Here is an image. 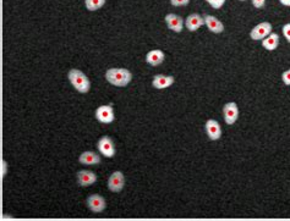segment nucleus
Listing matches in <instances>:
<instances>
[{"label":"nucleus","mask_w":290,"mask_h":221,"mask_svg":"<svg viewBox=\"0 0 290 221\" xmlns=\"http://www.w3.org/2000/svg\"><path fill=\"white\" fill-rule=\"evenodd\" d=\"M203 25L204 18L196 13L190 14L186 17V20H185V27H186L187 31H190V32H196V31Z\"/></svg>","instance_id":"ddd939ff"},{"label":"nucleus","mask_w":290,"mask_h":221,"mask_svg":"<svg viewBox=\"0 0 290 221\" xmlns=\"http://www.w3.org/2000/svg\"><path fill=\"white\" fill-rule=\"evenodd\" d=\"M210 4L213 9H220L225 4V0H204Z\"/></svg>","instance_id":"6ab92c4d"},{"label":"nucleus","mask_w":290,"mask_h":221,"mask_svg":"<svg viewBox=\"0 0 290 221\" xmlns=\"http://www.w3.org/2000/svg\"><path fill=\"white\" fill-rule=\"evenodd\" d=\"M204 128H206V134L211 141H218L222 137V127H220L219 122L217 120L208 119L206 121Z\"/></svg>","instance_id":"9d476101"},{"label":"nucleus","mask_w":290,"mask_h":221,"mask_svg":"<svg viewBox=\"0 0 290 221\" xmlns=\"http://www.w3.org/2000/svg\"><path fill=\"white\" fill-rule=\"evenodd\" d=\"M282 81L285 85H290V68L282 73Z\"/></svg>","instance_id":"4be33fe9"},{"label":"nucleus","mask_w":290,"mask_h":221,"mask_svg":"<svg viewBox=\"0 0 290 221\" xmlns=\"http://www.w3.org/2000/svg\"><path fill=\"white\" fill-rule=\"evenodd\" d=\"M86 205L92 213L99 214L106 210L107 202L104 197H102L101 194H91V196L87 197Z\"/></svg>","instance_id":"20e7f679"},{"label":"nucleus","mask_w":290,"mask_h":221,"mask_svg":"<svg viewBox=\"0 0 290 221\" xmlns=\"http://www.w3.org/2000/svg\"><path fill=\"white\" fill-rule=\"evenodd\" d=\"M8 172V163L4 159H1V179H4Z\"/></svg>","instance_id":"b1692460"},{"label":"nucleus","mask_w":290,"mask_h":221,"mask_svg":"<svg viewBox=\"0 0 290 221\" xmlns=\"http://www.w3.org/2000/svg\"><path fill=\"white\" fill-rule=\"evenodd\" d=\"M68 78L72 87L80 93H89L90 89H91V82H90L89 77L81 70L71 68L68 73Z\"/></svg>","instance_id":"f03ea898"},{"label":"nucleus","mask_w":290,"mask_h":221,"mask_svg":"<svg viewBox=\"0 0 290 221\" xmlns=\"http://www.w3.org/2000/svg\"><path fill=\"white\" fill-rule=\"evenodd\" d=\"M97 148H98L99 153L106 156V158H114V155L116 154L115 146H114L113 141H111L109 136L101 137L98 143H97Z\"/></svg>","instance_id":"39448f33"},{"label":"nucleus","mask_w":290,"mask_h":221,"mask_svg":"<svg viewBox=\"0 0 290 221\" xmlns=\"http://www.w3.org/2000/svg\"><path fill=\"white\" fill-rule=\"evenodd\" d=\"M280 4L284 6H290V0H279Z\"/></svg>","instance_id":"393cba45"},{"label":"nucleus","mask_w":290,"mask_h":221,"mask_svg":"<svg viewBox=\"0 0 290 221\" xmlns=\"http://www.w3.org/2000/svg\"><path fill=\"white\" fill-rule=\"evenodd\" d=\"M175 82L174 77L173 76H167V75H156L152 80V85H153L156 89H164V88H168Z\"/></svg>","instance_id":"4468645a"},{"label":"nucleus","mask_w":290,"mask_h":221,"mask_svg":"<svg viewBox=\"0 0 290 221\" xmlns=\"http://www.w3.org/2000/svg\"><path fill=\"white\" fill-rule=\"evenodd\" d=\"M278 46H279V35L277 33L272 32L265 39H262V47L266 51H273L278 48Z\"/></svg>","instance_id":"f3484780"},{"label":"nucleus","mask_w":290,"mask_h":221,"mask_svg":"<svg viewBox=\"0 0 290 221\" xmlns=\"http://www.w3.org/2000/svg\"><path fill=\"white\" fill-rule=\"evenodd\" d=\"M94 118L102 123H111L115 120L113 105L111 104H107V105L98 106L96 109V111H94Z\"/></svg>","instance_id":"7ed1b4c3"},{"label":"nucleus","mask_w":290,"mask_h":221,"mask_svg":"<svg viewBox=\"0 0 290 221\" xmlns=\"http://www.w3.org/2000/svg\"><path fill=\"white\" fill-rule=\"evenodd\" d=\"M97 175L91 170H80L76 173V181L81 187L92 186L97 182Z\"/></svg>","instance_id":"1a4fd4ad"},{"label":"nucleus","mask_w":290,"mask_h":221,"mask_svg":"<svg viewBox=\"0 0 290 221\" xmlns=\"http://www.w3.org/2000/svg\"><path fill=\"white\" fill-rule=\"evenodd\" d=\"M165 59L163 51L161 49H154V51H149L146 54V63L149 64L151 66H159Z\"/></svg>","instance_id":"dca6fc26"},{"label":"nucleus","mask_w":290,"mask_h":221,"mask_svg":"<svg viewBox=\"0 0 290 221\" xmlns=\"http://www.w3.org/2000/svg\"><path fill=\"white\" fill-rule=\"evenodd\" d=\"M104 77L110 85L115 87H127L132 80V72L127 68H113L106 71Z\"/></svg>","instance_id":"f257e3e1"},{"label":"nucleus","mask_w":290,"mask_h":221,"mask_svg":"<svg viewBox=\"0 0 290 221\" xmlns=\"http://www.w3.org/2000/svg\"><path fill=\"white\" fill-rule=\"evenodd\" d=\"M124 186H125V176L121 171H114L108 179V188L109 191L118 193V192L123 191Z\"/></svg>","instance_id":"0eeeda50"},{"label":"nucleus","mask_w":290,"mask_h":221,"mask_svg":"<svg viewBox=\"0 0 290 221\" xmlns=\"http://www.w3.org/2000/svg\"><path fill=\"white\" fill-rule=\"evenodd\" d=\"M272 25L267 21L265 22H261L258 25H256L255 27L251 30L250 32V37L253 40H262L267 37L268 34L272 33Z\"/></svg>","instance_id":"6e6552de"},{"label":"nucleus","mask_w":290,"mask_h":221,"mask_svg":"<svg viewBox=\"0 0 290 221\" xmlns=\"http://www.w3.org/2000/svg\"><path fill=\"white\" fill-rule=\"evenodd\" d=\"M239 1H246V0H239Z\"/></svg>","instance_id":"a878e982"},{"label":"nucleus","mask_w":290,"mask_h":221,"mask_svg":"<svg viewBox=\"0 0 290 221\" xmlns=\"http://www.w3.org/2000/svg\"><path fill=\"white\" fill-rule=\"evenodd\" d=\"M222 114L227 125H234L237 121V119H239V108H237V104L234 103V102L227 103L223 106Z\"/></svg>","instance_id":"423d86ee"},{"label":"nucleus","mask_w":290,"mask_h":221,"mask_svg":"<svg viewBox=\"0 0 290 221\" xmlns=\"http://www.w3.org/2000/svg\"><path fill=\"white\" fill-rule=\"evenodd\" d=\"M191 1V0H170V4H172L173 6H186L189 5V3Z\"/></svg>","instance_id":"aec40b11"},{"label":"nucleus","mask_w":290,"mask_h":221,"mask_svg":"<svg viewBox=\"0 0 290 221\" xmlns=\"http://www.w3.org/2000/svg\"><path fill=\"white\" fill-rule=\"evenodd\" d=\"M78 161H80L82 165H87V166L98 165V164L101 163V156H99L97 153H94V152L87 151V152H84V153L78 156Z\"/></svg>","instance_id":"2eb2a0df"},{"label":"nucleus","mask_w":290,"mask_h":221,"mask_svg":"<svg viewBox=\"0 0 290 221\" xmlns=\"http://www.w3.org/2000/svg\"><path fill=\"white\" fill-rule=\"evenodd\" d=\"M251 3L256 9H262L266 4V0H251Z\"/></svg>","instance_id":"5701e85b"},{"label":"nucleus","mask_w":290,"mask_h":221,"mask_svg":"<svg viewBox=\"0 0 290 221\" xmlns=\"http://www.w3.org/2000/svg\"><path fill=\"white\" fill-rule=\"evenodd\" d=\"M164 21L167 23L168 28L173 32L180 33L182 31V27L185 26V20H182V17H180L177 14H168L165 17H164Z\"/></svg>","instance_id":"9b49d317"},{"label":"nucleus","mask_w":290,"mask_h":221,"mask_svg":"<svg viewBox=\"0 0 290 221\" xmlns=\"http://www.w3.org/2000/svg\"><path fill=\"white\" fill-rule=\"evenodd\" d=\"M106 0H85V6L89 11H97L103 8Z\"/></svg>","instance_id":"a211bd4d"},{"label":"nucleus","mask_w":290,"mask_h":221,"mask_svg":"<svg viewBox=\"0 0 290 221\" xmlns=\"http://www.w3.org/2000/svg\"><path fill=\"white\" fill-rule=\"evenodd\" d=\"M204 25L207 26V28L211 31L212 33H223L224 32V25L219 18H217L216 16L212 15H204Z\"/></svg>","instance_id":"f8f14e48"},{"label":"nucleus","mask_w":290,"mask_h":221,"mask_svg":"<svg viewBox=\"0 0 290 221\" xmlns=\"http://www.w3.org/2000/svg\"><path fill=\"white\" fill-rule=\"evenodd\" d=\"M283 34H284L285 39H287L288 43H290V23H285L282 28Z\"/></svg>","instance_id":"412c9836"}]
</instances>
